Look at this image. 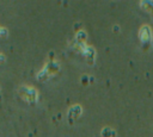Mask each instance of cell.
<instances>
[{
  "instance_id": "cell-1",
  "label": "cell",
  "mask_w": 153,
  "mask_h": 137,
  "mask_svg": "<svg viewBox=\"0 0 153 137\" xmlns=\"http://www.w3.org/2000/svg\"><path fill=\"white\" fill-rule=\"evenodd\" d=\"M1 35H4V36H5V35H6V30L0 27V36H1Z\"/></svg>"
},
{
  "instance_id": "cell-2",
  "label": "cell",
  "mask_w": 153,
  "mask_h": 137,
  "mask_svg": "<svg viewBox=\"0 0 153 137\" xmlns=\"http://www.w3.org/2000/svg\"><path fill=\"white\" fill-rule=\"evenodd\" d=\"M0 61H2V56H0Z\"/></svg>"
}]
</instances>
